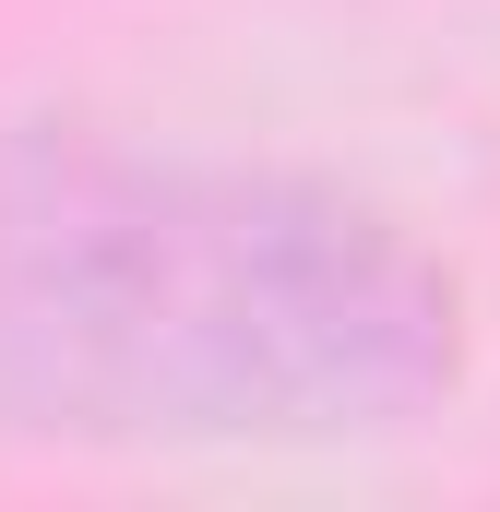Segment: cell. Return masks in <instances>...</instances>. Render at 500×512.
Returning <instances> with one entry per match:
<instances>
[{
  "label": "cell",
  "instance_id": "1",
  "mask_svg": "<svg viewBox=\"0 0 500 512\" xmlns=\"http://www.w3.org/2000/svg\"><path fill=\"white\" fill-rule=\"evenodd\" d=\"M453 358V274L322 179L0 143V429L334 441L441 405Z\"/></svg>",
  "mask_w": 500,
  "mask_h": 512
}]
</instances>
